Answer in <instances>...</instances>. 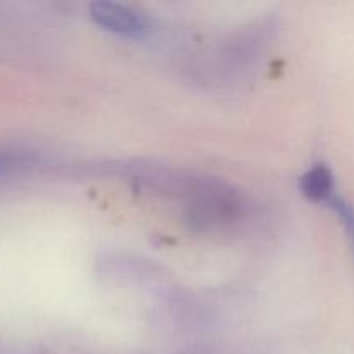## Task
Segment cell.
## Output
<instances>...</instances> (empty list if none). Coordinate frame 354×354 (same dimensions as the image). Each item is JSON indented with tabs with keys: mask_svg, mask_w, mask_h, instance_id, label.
<instances>
[{
	"mask_svg": "<svg viewBox=\"0 0 354 354\" xmlns=\"http://www.w3.org/2000/svg\"><path fill=\"white\" fill-rule=\"evenodd\" d=\"M93 21L104 30L123 37H140L145 31V21L130 7L114 2H95L90 7Z\"/></svg>",
	"mask_w": 354,
	"mask_h": 354,
	"instance_id": "1",
	"label": "cell"
},
{
	"mask_svg": "<svg viewBox=\"0 0 354 354\" xmlns=\"http://www.w3.org/2000/svg\"><path fill=\"white\" fill-rule=\"evenodd\" d=\"M301 190L308 199L330 201L334 197V175L327 166H315L301 178Z\"/></svg>",
	"mask_w": 354,
	"mask_h": 354,
	"instance_id": "2",
	"label": "cell"
},
{
	"mask_svg": "<svg viewBox=\"0 0 354 354\" xmlns=\"http://www.w3.org/2000/svg\"><path fill=\"white\" fill-rule=\"evenodd\" d=\"M17 162V158L12 154H7V152H0V173L6 171V169L12 168Z\"/></svg>",
	"mask_w": 354,
	"mask_h": 354,
	"instance_id": "4",
	"label": "cell"
},
{
	"mask_svg": "<svg viewBox=\"0 0 354 354\" xmlns=\"http://www.w3.org/2000/svg\"><path fill=\"white\" fill-rule=\"evenodd\" d=\"M328 204H330L332 209H334L335 213L341 216L342 223H344L346 230H348V234H349V239H351V242L354 245V209L349 206L348 203H346L344 199H341V197H335V196L328 201Z\"/></svg>",
	"mask_w": 354,
	"mask_h": 354,
	"instance_id": "3",
	"label": "cell"
}]
</instances>
